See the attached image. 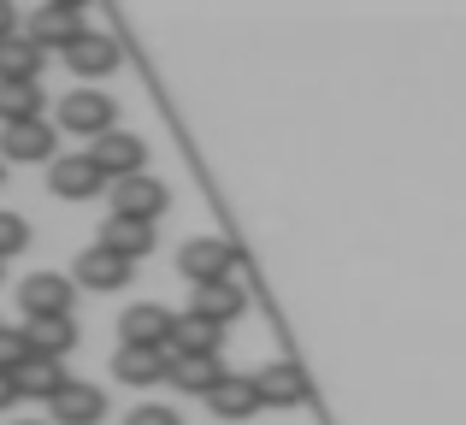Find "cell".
<instances>
[{"mask_svg": "<svg viewBox=\"0 0 466 425\" xmlns=\"http://www.w3.org/2000/svg\"><path fill=\"white\" fill-rule=\"evenodd\" d=\"M24 360H30V337H24V331H6V325H0V372L12 379Z\"/></svg>", "mask_w": 466, "mask_h": 425, "instance_id": "24", "label": "cell"}, {"mask_svg": "<svg viewBox=\"0 0 466 425\" xmlns=\"http://www.w3.org/2000/svg\"><path fill=\"white\" fill-rule=\"evenodd\" d=\"M71 301H77V284L59 278V272H30L18 284L24 319H71Z\"/></svg>", "mask_w": 466, "mask_h": 425, "instance_id": "2", "label": "cell"}, {"mask_svg": "<svg viewBox=\"0 0 466 425\" xmlns=\"http://www.w3.org/2000/svg\"><path fill=\"white\" fill-rule=\"evenodd\" d=\"M171 308H159V301H137V308L118 313V337L125 343H142V349H166L171 343Z\"/></svg>", "mask_w": 466, "mask_h": 425, "instance_id": "8", "label": "cell"}, {"mask_svg": "<svg viewBox=\"0 0 466 425\" xmlns=\"http://www.w3.org/2000/svg\"><path fill=\"white\" fill-rule=\"evenodd\" d=\"M12 402H18V384H12V379H6V372H0V414H6V408H12Z\"/></svg>", "mask_w": 466, "mask_h": 425, "instance_id": "28", "label": "cell"}, {"mask_svg": "<svg viewBox=\"0 0 466 425\" xmlns=\"http://www.w3.org/2000/svg\"><path fill=\"white\" fill-rule=\"evenodd\" d=\"M225 379H230V372H225L218 355H177L171 372H166V384H177V390H189V396H213Z\"/></svg>", "mask_w": 466, "mask_h": 425, "instance_id": "16", "label": "cell"}, {"mask_svg": "<svg viewBox=\"0 0 466 425\" xmlns=\"http://www.w3.org/2000/svg\"><path fill=\"white\" fill-rule=\"evenodd\" d=\"M125 425H183V420H177V408L142 402V408H130V420H125Z\"/></svg>", "mask_w": 466, "mask_h": 425, "instance_id": "26", "label": "cell"}, {"mask_svg": "<svg viewBox=\"0 0 466 425\" xmlns=\"http://www.w3.org/2000/svg\"><path fill=\"white\" fill-rule=\"evenodd\" d=\"M218 325H207V319H195V313H183L177 325H171V343H166V355L177 360V355H218Z\"/></svg>", "mask_w": 466, "mask_h": 425, "instance_id": "21", "label": "cell"}, {"mask_svg": "<svg viewBox=\"0 0 466 425\" xmlns=\"http://www.w3.org/2000/svg\"><path fill=\"white\" fill-rule=\"evenodd\" d=\"M24 337H30V355H47V360H66L77 349V325L71 319H30Z\"/></svg>", "mask_w": 466, "mask_h": 425, "instance_id": "22", "label": "cell"}, {"mask_svg": "<svg viewBox=\"0 0 466 425\" xmlns=\"http://www.w3.org/2000/svg\"><path fill=\"white\" fill-rule=\"evenodd\" d=\"M230 266H237V248H230L225 237H189L177 248V272L189 278V284H218Z\"/></svg>", "mask_w": 466, "mask_h": 425, "instance_id": "4", "label": "cell"}, {"mask_svg": "<svg viewBox=\"0 0 466 425\" xmlns=\"http://www.w3.org/2000/svg\"><path fill=\"white\" fill-rule=\"evenodd\" d=\"M12 384H18V396H35V402H54L59 390H66V360H47V355H30L18 372H12Z\"/></svg>", "mask_w": 466, "mask_h": 425, "instance_id": "17", "label": "cell"}, {"mask_svg": "<svg viewBox=\"0 0 466 425\" xmlns=\"http://www.w3.org/2000/svg\"><path fill=\"white\" fill-rule=\"evenodd\" d=\"M47 408H54V425H101V414H106V390H101V384L71 379Z\"/></svg>", "mask_w": 466, "mask_h": 425, "instance_id": "13", "label": "cell"}, {"mask_svg": "<svg viewBox=\"0 0 466 425\" xmlns=\"http://www.w3.org/2000/svg\"><path fill=\"white\" fill-rule=\"evenodd\" d=\"M166 372H171V355H166V349L118 343V355H113V379H125V384H166Z\"/></svg>", "mask_w": 466, "mask_h": 425, "instance_id": "14", "label": "cell"}, {"mask_svg": "<svg viewBox=\"0 0 466 425\" xmlns=\"http://www.w3.org/2000/svg\"><path fill=\"white\" fill-rule=\"evenodd\" d=\"M113 118H118V101H113V95H101V89L59 95V125H66L71 137H95V142H101L106 130H118Z\"/></svg>", "mask_w": 466, "mask_h": 425, "instance_id": "1", "label": "cell"}, {"mask_svg": "<svg viewBox=\"0 0 466 425\" xmlns=\"http://www.w3.org/2000/svg\"><path fill=\"white\" fill-rule=\"evenodd\" d=\"M106 196H113V213H118V218H142V225H154V218L166 213V201H171V196H166V184H159V177H148V172L118 177Z\"/></svg>", "mask_w": 466, "mask_h": 425, "instance_id": "6", "label": "cell"}, {"mask_svg": "<svg viewBox=\"0 0 466 425\" xmlns=\"http://www.w3.org/2000/svg\"><path fill=\"white\" fill-rule=\"evenodd\" d=\"M12 425H42V420H12Z\"/></svg>", "mask_w": 466, "mask_h": 425, "instance_id": "29", "label": "cell"}, {"mask_svg": "<svg viewBox=\"0 0 466 425\" xmlns=\"http://www.w3.org/2000/svg\"><path fill=\"white\" fill-rule=\"evenodd\" d=\"M101 248H113V254H125L130 266L142 260V254H154V225H142V218H106L101 225Z\"/></svg>", "mask_w": 466, "mask_h": 425, "instance_id": "18", "label": "cell"}, {"mask_svg": "<svg viewBox=\"0 0 466 425\" xmlns=\"http://www.w3.org/2000/svg\"><path fill=\"white\" fill-rule=\"evenodd\" d=\"M207 408H213L218 420H248V414H260V384L242 379V372H230V379L207 396Z\"/></svg>", "mask_w": 466, "mask_h": 425, "instance_id": "19", "label": "cell"}, {"mask_svg": "<svg viewBox=\"0 0 466 425\" xmlns=\"http://www.w3.org/2000/svg\"><path fill=\"white\" fill-rule=\"evenodd\" d=\"M54 142H59V130L47 125V118H30V125H6V130H0V160H12V166H35V160H47V166H54V160H59Z\"/></svg>", "mask_w": 466, "mask_h": 425, "instance_id": "5", "label": "cell"}, {"mask_svg": "<svg viewBox=\"0 0 466 425\" xmlns=\"http://www.w3.org/2000/svg\"><path fill=\"white\" fill-rule=\"evenodd\" d=\"M42 47L30 42V35H6L0 42V83H35L42 77Z\"/></svg>", "mask_w": 466, "mask_h": 425, "instance_id": "20", "label": "cell"}, {"mask_svg": "<svg viewBox=\"0 0 466 425\" xmlns=\"http://www.w3.org/2000/svg\"><path fill=\"white\" fill-rule=\"evenodd\" d=\"M242 308H248V296H242V284H230V278L189 289V313H195V319H207V325H218V331H225V325L237 319Z\"/></svg>", "mask_w": 466, "mask_h": 425, "instance_id": "10", "label": "cell"}, {"mask_svg": "<svg viewBox=\"0 0 466 425\" xmlns=\"http://www.w3.org/2000/svg\"><path fill=\"white\" fill-rule=\"evenodd\" d=\"M89 160L101 166L106 184H118V177H137L142 166H148V142H142L137 130H106V137L89 148Z\"/></svg>", "mask_w": 466, "mask_h": 425, "instance_id": "3", "label": "cell"}, {"mask_svg": "<svg viewBox=\"0 0 466 425\" xmlns=\"http://www.w3.org/2000/svg\"><path fill=\"white\" fill-rule=\"evenodd\" d=\"M6 35H18V12H12L6 0H0V42H6Z\"/></svg>", "mask_w": 466, "mask_h": 425, "instance_id": "27", "label": "cell"}, {"mask_svg": "<svg viewBox=\"0 0 466 425\" xmlns=\"http://www.w3.org/2000/svg\"><path fill=\"white\" fill-rule=\"evenodd\" d=\"M47 189L66 196V201H89V196L106 189V177H101V166H95L89 154H59V160L47 166Z\"/></svg>", "mask_w": 466, "mask_h": 425, "instance_id": "7", "label": "cell"}, {"mask_svg": "<svg viewBox=\"0 0 466 425\" xmlns=\"http://www.w3.org/2000/svg\"><path fill=\"white\" fill-rule=\"evenodd\" d=\"M77 35H83V6H71V0H54V6H42L30 18V42L42 47V54L47 47H71Z\"/></svg>", "mask_w": 466, "mask_h": 425, "instance_id": "11", "label": "cell"}, {"mask_svg": "<svg viewBox=\"0 0 466 425\" xmlns=\"http://www.w3.org/2000/svg\"><path fill=\"white\" fill-rule=\"evenodd\" d=\"M71 284H83V289H125V284H130V260L95 242V248L77 254V266H71Z\"/></svg>", "mask_w": 466, "mask_h": 425, "instance_id": "9", "label": "cell"}, {"mask_svg": "<svg viewBox=\"0 0 466 425\" xmlns=\"http://www.w3.org/2000/svg\"><path fill=\"white\" fill-rule=\"evenodd\" d=\"M254 384H260V408H301L308 402V372L296 360H272L266 372H254Z\"/></svg>", "mask_w": 466, "mask_h": 425, "instance_id": "12", "label": "cell"}, {"mask_svg": "<svg viewBox=\"0 0 466 425\" xmlns=\"http://www.w3.org/2000/svg\"><path fill=\"white\" fill-rule=\"evenodd\" d=\"M66 66L77 71V77H106V71H118V42L101 30H83L77 42L66 47Z\"/></svg>", "mask_w": 466, "mask_h": 425, "instance_id": "15", "label": "cell"}, {"mask_svg": "<svg viewBox=\"0 0 466 425\" xmlns=\"http://www.w3.org/2000/svg\"><path fill=\"white\" fill-rule=\"evenodd\" d=\"M42 118V89L35 83H0V125H30Z\"/></svg>", "mask_w": 466, "mask_h": 425, "instance_id": "23", "label": "cell"}, {"mask_svg": "<svg viewBox=\"0 0 466 425\" xmlns=\"http://www.w3.org/2000/svg\"><path fill=\"white\" fill-rule=\"evenodd\" d=\"M24 242H30V225H24L18 213H0V260L24 254Z\"/></svg>", "mask_w": 466, "mask_h": 425, "instance_id": "25", "label": "cell"}]
</instances>
